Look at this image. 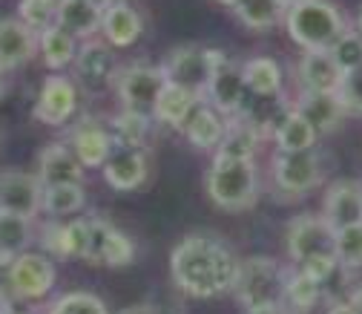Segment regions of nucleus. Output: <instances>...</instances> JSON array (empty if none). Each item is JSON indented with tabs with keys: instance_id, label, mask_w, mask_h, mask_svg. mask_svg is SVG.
<instances>
[{
	"instance_id": "1",
	"label": "nucleus",
	"mask_w": 362,
	"mask_h": 314,
	"mask_svg": "<svg viewBox=\"0 0 362 314\" xmlns=\"http://www.w3.org/2000/svg\"><path fill=\"white\" fill-rule=\"evenodd\" d=\"M242 259L216 234H190L170 254V277L175 288L196 300L228 294L236 286Z\"/></svg>"
},
{
	"instance_id": "2",
	"label": "nucleus",
	"mask_w": 362,
	"mask_h": 314,
	"mask_svg": "<svg viewBox=\"0 0 362 314\" xmlns=\"http://www.w3.org/2000/svg\"><path fill=\"white\" fill-rule=\"evenodd\" d=\"M285 26L305 52H328L348 32L345 15L331 0H296L285 12Z\"/></svg>"
},
{
	"instance_id": "3",
	"label": "nucleus",
	"mask_w": 362,
	"mask_h": 314,
	"mask_svg": "<svg viewBox=\"0 0 362 314\" xmlns=\"http://www.w3.org/2000/svg\"><path fill=\"white\" fill-rule=\"evenodd\" d=\"M204 191L210 202L221 211H247L259 199V176L256 162L247 159H224L216 156L207 176Z\"/></svg>"
},
{
	"instance_id": "4",
	"label": "nucleus",
	"mask_w": 362,
	"mask_h": 314,
	"mask_svg": "<svg viewBox=\"0 0 362 314\" xmlns=\"http://www.w3.org/2000/svg\"><path fill=\"white\" fill-rule=\"evenodd\" d=\"M285 283L288 271L274 257H247L239 265V277L233 286L236 300L245 308H262V305H276L285 300Z\"/></svg>"
},
{
	"instance_id": "5",
	"label": "nucleus",
	"mask_w": 362,
	"mask_h": 314,
	"mask_svg": "<svg viewBox=\"0 0 362 314\" xmlns=\"http://www.w3.org/2000/svg\"><path fill=\"white\" fill-rule=\"evenodd\" d=\"M221 50L199 47V43H185V47H173L161 64L164 78L181 89H190L193 96L204 99V89L210 81V72L216 67V58Z\"/></svg>"
},
{
	"instance_id": "6",
	"label": "nucleus",
	"mask_w": 362,
	"mask_h": 314,
	"mask_svg": "<svg viewBox=\"0 0 362 314\" xmlns=\"http://www.w3.org/2000/svg\"><path fill=\"white\" fill-rule=\"evenodd\" d=\"M167 78L161 64H127L121 69H115L112 75V86L124 104V110H135V113H153V104L158 99V93L164 89Z\"/></svg>"
},
{
	"instance_id": "7",
	"label": "nucleus",
	"mask_w": 362,
	"mask_h": 314,
	"mask_svg": "<svg viewBox=\"0 0 362 314\" xmlns=\"http://www.w3.org/2000/svg\"><path fill=\"white\" fill-rule=\"evenodd\" d=\"M247 86H245V75H242V64H236L228 55H218L216 67L210 72L207 89H204V104H210L218 116L233 118L247 107Z\"/></svg>"
},
{
	"instance_id": "8",
	"label": "nucleus",
	"mask_w": 362,
	"mask_h": 314,
	"mask_svg": "<svg viewBox=\"0 0 362 314\" xmlns=\"http://www.w3.org/2000/svg\"><path fill=\"white\" fill-rule=\"evenodd\" d=\"M270 167H274V185L291 196H305L325 179V162L316 150L276 153Z\"/></svg>"
},
{
	"instance_id": "9",
	"label": "nucleus",
	"mask_w": 362,
	"mask_h": 314,
	"mask_svg": "<svg viewBox=\"0 0 362 314\" xmlns=\"http://www.w3.org/2000/svg\"><path fill=\"white\" fill-rule=\"evenodd\" d=\"M288 257L293 262H308L313 257H334L337 231L322 219V213H299L288 225Z\"/></svg>"
},
{
	"instance_id": "10",
	"label": "nucleus",
	"mask_w": 362,
	"mask_h": 314,
	"mask_svg": "<svg viewBox=\"0 0 362 314\" xmlns=\"http://www.w3.org/2000/svg\"><path fill=\"white\" fill-rule=\"evenodd\" d=\"M6 283L15 300H40L55 286V265L49 257L26 251L6 265Z\"/></svg>"
},
{
	"instance_id": "11",
	"label": "nucleus",
	"mask_w": 362,
	"mask_h": 314,
	"mask_svg": "<svg viewBox=\"0 0 362 314\" xmlns=\"http://www.w3.org/2000/svg\"><path fill=\"white\" fill-rule=\"evenodd\" d=\"M89 242H86V262L93 265H110V268H124L135 257V242L115 228L104 216H89Z\"/></svg>"
},
{
	"instance_id": "12",
	"label": "nucleus",
	"mask_w": 362,
	"mask_h": 314,
	"mask_svg": "<svg viewBox=\"0 0 362 314\" xmlns=\"http://www.w3.org/2000/svg\"><path fill=\"white\" fill-rule=\"evenodd\" d=\"M43 208V185L35 173L4 170L0 173V211L35 219Z\"/></svg>"
},
{
	"instance_id": "13",
	"label": "nucleus",
	"mask_w": 362,
	"mask_h": 314,
	"mask_svg": "<svg viewBox=\"0 0 362 314\" xmlns=\"http://www.w3.org/2000/svg\"><path fill=\"white\" fill-rule=\"evenodd\" d=\"M78 107V84L66 75H49L43 81L37 101H35V121L40 124H49V127H61L72 118Z\"/></svg>"
},
{
	"instance_id": "14",
	"label": "nucleus",
	"mask_w": 362,
	"mask_h": 314,
	"mask_svg": "<svg viewBox=\"0 0 362 314\" xmlns=\"http://www.w3.org/2000/svg\"><path fill=\"white\" fill-rule=\"evenodd\" d=\"M72 64H75V78L86 93H101V89L112 86L115 58L107 40H95V38L83 40Z\"/></svg>"
},
{
	"instance_id": "15",
	"label": "nucleus",
	"mask_w": 362,
	"mask_h": 314,
	"mask_svg": "<svg viewBox=\"0 0 362 314\" xmlns=\"http://www.w3.org/2000/svg\"><path fill=\"white\" fill-rule=\"evenodd\" d=\"M322 219L334 231L362 225V182L359 179H337L322 196Z\"/></svg>"
},
{
	"instance_id": "16",
	"label": "nucleus",
	"mask_w": 362,
	"mask_h": 314,
	"mask_svg": "<svg viewBox=\"0 0 362 314\" xmlns=\"http://www.w3.org/2000/svg\"><path fill=\"white\" fill-rule=\"evenodd\" d=\"M69 150L83 167H104L107 159L112 156L115 145L110 136V127L101 124L93 116H83L72 130H69Z\"/></svg>"
},
{
	"instance_id": "17",
	"label": "nucleus",
	"mask_w": 362,
	"mask_h": 314,
	"mask_svg": "<svg viewBox=\"0 0 362 314\" xmlns=\"http://www.w3.org/2000/svg\"><path fill=\"white\" fill-rule=\"evenodd\" d=\"M147 173L150 156L144 147H115L104 164V182L118 194H129L147 182Z\"/></svg>"
},
{
	"instance_id": "18",
	"label": "nucleus",
	"mask_w": 362,
	"mask_h": 314,
	"mask_svg": "<svg viewBox=\"0 0 362 314\" xmlns=\"http://www.w3.org/2000/svg\"><path fill=\"white\" fill-rule=\"evenodd\" d=\"M43 188L55 185H83V164L75 159L66 142H52L37 156V173Z\"/></svg>"
},
{
	"instance_id": "19",
	"label": "nucleus",
	"mask_w": 362,
	"mask_h": 314,
	"mask_svg": "<svg viewBox=\"0 0 362 314\" xmlns=\"http://www.w3.org/2000/svg\"><path fill=\"white\" fill-rule=\"evenodd\" d=\"M37 52V32L18 18H0V72L29 64Z\"/></svg>"
},
{
	"instance_id": "20",
	"label": "nucleus",
	"mask_w": 362,
	"mask_h": 314,
	"mask_svg": "<svg viewBox=\"0 0 362 314\" xmlns=\"http://www.w3.org/2000/svg\"><path fill=\"white\" fill-rule=\"evenodd\" d=\"M86 242H89V222L86 219H52L40 231V245L55 257H72L86 259Z\"/></svg>"
},
{
	"instance_id": "21",
	"label": "nucleus",
	"mask_w": 362,
	"mask_h": 314,
	"mask_svg": "<svg viewBox=\"0 0 362 314\" xmlns=\"http://www.w3.org/2000/svg\"><path fill=\"white\" fill-rule=\"evenodd\" d=\"M293 113H299L316 133H334L339 130L342 118L348 116L337 93H299L293 101Z\"/></svg>"
},
{
	"instance_id": "22",
	"label": "nucleus",
	"mask_w": 362,
	"mask_h": 314,
	"mask_svg": "<svg viewBox=\"0 0 362 314\" xmlns=\"http://www.w3.org/2000/svg\"><path fill=\"white\" fill-rule=\"evenodd\" d=\"M296 75L305 93H339L342 86V69L337 67L331 52H302Z\"/></svg>"
},
{
	"instance_id": "23",
	"label": "nucleus",
	"mask_w": 362,
	"mask_h": 314,
	"mask_svg": "<svg viewBox=\"0 0 362 314\" xmlns=\"http://www.w3.org/2000/svg\"><path fill=\"white\" fill-rule=\"evenodd\" d=\"M101 18H104L101 0H61L58 12H55V23L61 29H66L75 40L93 38L101 29Z\"/></svg>"
},
{
	"instance_id": "24",
	"label": "nucleus",
	"mask_w": 362,
	"mask_h": 314,
	"mask_svg": "<svg viewBox=\"0 0 362 314\" xmlns=\"http://www.w3.org/2000/svg\"><path fill=\"white\" fill-rule=\"evenodd\" d=\"M141 29H144V21L129 4L115 0V4L104 6L101 32H104L107 43H112V47H132V43L141 38Z\"/></svg>"
},
{
	"instance_id": "25",
	"label": "nucleus",
	"mask_w": 362,
	"mask_h": 314,
	"mask_svg": "<svg viewBox=\"0 0 362 314\" xmlns=\"http://www.w3.org/2000/svg\"><path fill=\"white\" fill-rule=\"evenodd\" d=\"M259 145H262V133L245 116H233V118H224V136L216 147V156L253 162Z\"/></svg>"
},
{
	"instance_id": "26",
	"label": "nucleus",
	"mask_w": 362,
	"mask_h": 314,
	"mask_svg": "<svg viewBox=\"0 0 362 314\" xmlns=\"http://www.w3.org/2000/svg\"><path fill=\"white\" fill-rule=\"evenodd\" d=\"M181 133H185V139L199 147V150H216L221 136H224V116H218L210 104L199 101L193 107V113L187 116V121L181 124Z\"/></svg>"
},
{
	"instance_id": "27",
	"label": "nucleus",
	"mask_w": 362,
	"mask_h": 314,
	"mask_svg": "<svg viewBox=\"0 0 362 314\" xmlns=\"http://www.w3.org/2000/svg\"><path fill=\"white\" fill-rule=\"evenodd\" d=\"M202 99L199 96H193L190 89H181V86H175V84H164V89L158 93V99H156V104H153V118H158L161 124H167V127H175V130H181V124L187 121V116L193 113V107L199 104Z\"/></svg>"
},
{
	"instance_id": "28",
	"label": "nucleus",
	"mask_w": 362,
	"mask_h": 314,
	"mask_svg": "<svg viewBox=\"0 0 362 314\" xmlns=\"http://www.w3.org/2000/svg\"><path fill=\"white\" fill-rule=\"evenodd\" d=\"M242 75H245V86L247 93H253L256 99H276L282 93V69L274 58H250L242 64Z\"/></svg>"
},
{
	"instance_id": "29",
	"label": "nucleus",
	"mask_w": 362,
	"mask_h": 314,
	"mask_svg": "<svg viewBox=\"0 0 362 314\" xmlns=\"http://www.w3.org/2000/svg\"><path fill=\"white\" fill-rule=\"evenodd\" d=\"M37 52L43 55V64H47L49 69H64L78 55V40L66 29L52 23L49 29L37 32Z\"/></svg>"
},
{
	"instance_id": "30",
	"label": "nucleus",
	"mask_w": 362,
	"mask_h": 314,
	"mask_svg": "<svg viewBox=\"0 0 362 314\" xmlns=\"http://www.w3.org/2000/svg\"><path fill=\"white\" fill-rule=\"evenodd\" d=\"M32 237V219L0 211V262H4V268L21 254H26Z\"/></svg>"
},
{
	"instance_id": "31",
	"label": "nucleus",
	"mask_w": 362,
	"mask_h": 314,
	"mask_svg": "<svg viewBox=\"0 0 362 314\" xmlns=\"http://www.w3.org/2000/svg\"><path fill=\"white\" fill-rule=\"evenodd\" d=\"M110 136L115 147H144L150 136V116L135 113V110H121L110 118Z\"/></svg>"
},
{
	"instance_id": "32",
	"label": "nucleus",
	"mask_w": 362,
	"mask_h": 314,
	"mask_svg": "<svg viewBox=\"0 0 362 314\" xmlns=\"http://www.w3.org/2000/svg\"><path fill=\"white\" fill-rule=\"evenodd\" d=\"M236 18L247 26V29H270L285 21V12L288 6L282 4V0H239V4L233 6Z\"/></svg>"
},
{
	"instance_id": "33",
	"label": "nucleus",
	"mask_w": 362,
	"mask_h": 314,
	"mask_svg": "<svg viewBox=\"0 0 362 314\" xmlns=\"http://www.w3.org/2000/svg\"><path fill=\"white\" fill-rule=\"evenodd\" d=\"M320 133H316L299 113H291L274 133V142L279 147V153H302V150H313Z\"/></svg>"
},
{
	"instance_id": "34",
	"label": "nucleus",
	"mask_w": 362,
	"mask_h": 314,
	"mask_svg": "<svg viewBox=\"0 0 362 314\" xmlns=\"http://www.w3.org/2000/svg\"><path fill=\"white\" fill-rule=\"evenodd\" d=\"M86 205V191L83 185H55V188H43V213H49L52 219L72 216L83 211Z\"/></svg>"
},
{
	"instance_id": "35",
	"label": "nucleus",
	"mask_w": 362,
	"mask_h": 314,
	"mask_svg": "<svg viewBox=\"0 0 362 314\" xmlns=\"http://www.w3.org/2000/svg\"><path fill=\"white\" fill-rule=\"evenodd\" d=\"M322 297V286L310 280L305 271H291L288 274V283H285V300L291 305V314L299 311V314H308L316 303Z\"/></svg>"
},
{
	"instance_id": "36",
	"label": "nucleus",
	"mask_w": 362,
	"mask_h": 314,
	"mask_svg": "<svg viewBox=\"0 0 362 314\" xmlns=\"http://www.w3.org/2000/svg\"><path fill=\"white\" fill-rule=\"evenodd\" d=\"M47 314H110V308L89 291H66L47 308Z\"/></svg>"
},
{
	"instance_id": "37",
	"label": "nucleus",
	"mask_w": 362,
	"mask_h": 314,
	"mask_svg": "<svg viewBox=\"0 0 362 314\" xmlns=\"http://www.w3.org/2000/svg\"><path fill=\"white\" fill-rule=\"evenodd\" d=\"M334 257H337V265L348 268V271H354V268H362V225L337 231Z\"/></svg>"
},
{
	"instance_id": "38",
	"label": "nucleus",
	"mask_w": 362,
	"mask_h": 314,
	"mask_svg": "<svg viewBox=\"0 0 362 314\" xmlns=\"http://www.w3.org/2000/svg\"><path fill=\"white\" fill-rule=\"evenodd\" d=\"M58 4L52 0H21L18 4V21L26 23L32 32H43L55 23Z\"/></svg>"
},
{
	"instance_id": "39",
	"label": "nucleus",
	"mask_w": 362,
	"mask_h": 314,
	"mask_svg": "<svg viewBox=\"0 0 362 314\" xmlns=\"http://www.w3.org/2000/svg\"><path fill=\"white\" fill-rule=\"evenodd\" d=\"M328 52L337 61V67L342 69V75L351 72V69H356V67H362V35L356 29H348Z\"/></svg>"
},
{
	"instance_id": "40",
	"label": "nucleus",
	"mask_w": 362,
	"mask_h": 314,
	"mask_svg": "<svg viewBox=\"0 0 362 314\" xmlns=\"http://www.w3.org/2000/svg\"><path fill=\"white\" fill-rule=\"evenodd\" d=\"M337 96H339L345 113L362 116V67H356V69L342 75V86H339Z\"/></svg>"
},
{
	"instance_id": "41",
	"label": "nucleus",
	"mask_w": 362,
	"mask_h": 314,
	"mask_svg": "<svg viewBox=\"0 0 362 314\" xmlns=\"http://www.w3.org/2000/svg\"><path fill=\"white\" fill-rule=\"evenodd\" d=\"M337 257H313V259H308V262H302L299 265V271H305L310 280H316V283H325V280H331V274L337 271Z\"/></svg>"
},
{
	"instance_id": "42",
	"label": "nucleus",
	"mask_w": 362,
	"mask_h": 314,
	"mask_svg": "<svg viewBox=\"0 0 362 314\" xmlns=\"http://www.w3.org/2000/svg\"><path fill=\"white\" fill-rule=\"evenodd\" d=\"M9 305H18V300H15V294H12V288H9L6 277H4L0 280V308H9Z\"/></svg>"
},
{
	"instance_id": "43",
	"label": "nucleus",
	"mask_w": 362,
	"mask_h": 314,
	"mask_svg": "<svg viewBox=\"0 0 362 314\" xmlns=\"http://www.w3.org/2000/svg\"><path fill=\"white\" fill-rule=\"evenodd\" d=\"M247 314H291V308H285V303H276V305H262V308H247Z\"/></svg>"
},
{
	"instance_id": "44",
	"label": "nucleus",
	"mask_w": 362,
	"mask_h": 314,
	"mask_svg": "<svg viewBox=\"0 0 362 314\" xmlns=\"http://www.w3.org/2000/svg\"><path fill=\"white\" fill-rule=\"evenodd\" d=\"M118 314H161V311L156 305H150V303H139V305H129V308H124Z\"/></svg>"
},
{
	"instance_id": "45",
	"label": "nucleus",
	"mask_w": 362,
	"mask_h": 314,
	"mask_svg": "<svg viewBox=\"0 0 362 314\" xmlns=\"http://www.w3.org/2000/svg\"><path fill=\"white\" fill-rule=\"evenodd\" d=\"M328 314H356V311H354V305H351L348 300H339V303H334V305L328 308Z\"/></svg>"
},
{
	"instance_id": "46",
	"label": "nucleus",
	"mask_w": 362,
	"mask_h": 314,
	"mask_svg": "<svg viewBox=\"0 0 362 314\" xmlns=\"http://www.w3.org/2000/svg\"><path fill=\"white\" fill-rule=\"evenodd\" d=\"M348 303L354 305V311H356V314H362V286H359V288L351 294V300H348Z\"/></svg>"
},
{
	"instance_id": "47",
	"label": "nucleus",
	"mask_w": 362,
	"mask_h": 314,
	"mask_svg": "<svg viewBox=\"0 0 362 314\" xmlns=\"http://www.w3.org/2000/svg\"><path fill=\"white\" fill-rule=\"evenodd\" d=\"M0 314H29V311H23L18 305H9V308H0Z\"/></svg>"
},
{
	"instance_id": "48",
	"label": "nucleus",
	"mask_w": 362,
	"mask_h": 314,
	"mask_svg": "<svg viewBox=\"0 0 362 314\" xmlns=\"http://www.w3.org/2000/svg\"><path fill=\"white\" fill-rule=\"evenodd\" d=\"M356 32L362 35V9H359V15H356Z\"/></svg>"
},
{
	"instance_id": "49",
	"label": "nucleus",
	"mask_w": 362,
	"mask_h": 314,
	"mask_svg": "<svg viewBox=\"0 0 362 314\" xmlns=\"http://www.w3.org/2000/svg\"><path fill=\"white\" fill-rule=\"evenodd\" d=\"M218 4H224V6H236L239 0H218Z\"/></svg>"
},
{
	"instance_id": "50",
	"label": "nucleus",
	"mask_w": 362,
	"mask_h": 314,
	"mask_svg": "<svg viewBox=\"0 0 362 314\" xmlns=\"http://www.w3.org/2000/svg\"><path fill=\"white\" fill-rule=\"evenodd\" d=\"M282 4H285V6H291V4H296V0H282Z\"/></svg>"
},
{
	"instance_id": "51",
	"label": "nucleus",
	"mask_w": 362,
	"mask_h": 314,
	"mask_svg": "<svg viewBox=\"0 0 362 314\" xmlns=\"http://www.w3.org/2000/svg\"><path fill=\"white\" fill-rule=\"evenodd\" d=\"M101 4H104V6H107V4H115V0H101Z\"/></svg>"
},
{
	"instance_id": "52",
	"label": "nucleus",
	"mask_w": 362,
	"mask_h": 314,
	"mask_svg": "<svg viewBox=\"0 0 362 314\" xmlns=\"http://www.w3.org/2000/svg\"><path fill=\"white\" fill-rule=\"evenodd\" d=\"M52 4H61V0H52Z\"/></svg>"
},
{
	"instance_id": "53",
	"label": "nucleus",
	"mask_w": 362,
	"mask_h": 314,
	"mask_svg": "<svg viewBox=\"0 0 362 314\" xmlns=\"http://www.w3.org/2000/svg\"><path fill=\"white\" fill-rule=\"evenodd\" d=\"M0 268H4V262H0Z\"/></svg>"
}]
</instances>
